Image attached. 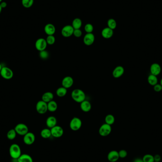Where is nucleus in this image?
<instances>
[{"label":"nucleus","mask_w":162,"mask_h":162,"mask_svg":"<svg viewBox=\"0 0 162 162\" xmlns=\"http://www.w3.org/2000/svg\"><path fill=\"white\" fill-rule=\"evenodd\" d=\"M70 127L73 131H76L79 130L82 126V121L80 119L77 117H74L71 119L70 122Z\"/></svg>","instance_id":"7ed1b4c3"},{"label":"nucleus","mask_w":162,"mask_h":162,"mask_svg":"<svg viewBox=\"0 0 162 162\" xmlns=\"http://www.w3.org/2000/svg\"><path fill=\"white\" fill-rule=\"evenodd\" d=\"M2 9L3 8H1V6L0 5V14H1V11H2Z\"/></svg>","instance_id":"37998d69"},{"label":"nucleus","mask_w":162,"mask_h":162,"mask_svg":"<svg viewBox=\"0 0 162 162\" xmlns=\"http://www.w3.org/2000/svg\"><path fill=\"white\" fill-rule=\"evenodd\" d=\"M115 121V117L112 114H108L105 118V123L107 124L108 125H111V126L114 123Z\"/></svg>","instance_id":"cd10ccee"},{"label":"nucleus","mask_w":162,"mask_h":162,"mask_svg":"<svg viewBox=\"0 0 162 162\" xmlns=\"http://www.w3.org/2000/svg\"><path fill=\"white\" fill-rule=\"evenodd\" d=\"M124 72L125 70L123 67L119 65L114 68L112 72V75L115 78H119L123 75Z\"/></svg>","instance_id":"2eb2a0df"},{"label":"nucleus","mask_w":162,"mask_h":162,"mask_svg":"<svg viewBox=\"0 0 162 162\" xmlns=\"http://www.w3.org/2000/svg\"><path fill=\"white\" fill-rule=\"evenodd\" d=\"M153 87H154V91L157 93L160 92L162 90V86L160 84L157 83L155 85H154Z\"/></svg>","instance_id":"4c0bfd02"},{"label":"nucleus","mask_w":162,"mask_h":162,"mask_svg":"<svg viewBox=\"0 0 162 162\" xmlns=\"http://www.w3.org/2000/svg\"><path fill=\"white\" fill-rule=\"evenodd\" d=\"M95 41V36L94 34L91 33H87L83 37V43L86 46H91L93 45Z\"/></svg>","instance_id":"f8f14e48"},{"label":"nucleus","mask_w":162,"mask_h":162,"mask_svg":"<svg viewBox=\"0 0 162 162\" xmlns=\"http://www.w3.org/2000/svg\"><path fill=\"white\" fill-rule=\"evenodd\" d=\"M40 135L43 139H49L52 136L51 130L49 129H43L40 132Z\"/></svg>","instance_id":"a878e982"},{"label":"nucleus","mask_w":162,"mask_h":162,"mask_svg":"<svg viewBox=\"0 0 162 162\" xmlns=\"http://www.w3.org/2000/svg\"><path fill=\"white\" fill-rule=\"evenodd\" d=\"M113 35V30L109 27L105 28L102 30L101 36L106 39H110Z\"/></svg>","instance_id":"f3484780"},{"label":"nucleus","mask_w":162,"mask_h":162,"mask_svg":"<svg viewBox=\"0 0 162 162\" xmlns=\"http://www.w3.org/2000/svg\"><path fill=\"white\" fill-rule=\"evenodd\" d=\"M134 162H144V161H143L142 159H141V158H137V159L135 160Z\"/></svg>","instance_id":"a19ab883"},{"label":"nucleus","mask_w":162,"mask_h":162,"mask_svg":"<svg viewBox=\"0 0 162 162\" xmlns=\"http://www.w3.org/2000/svg\"><path fill=\"white\" fill-rule=\"evenodd\" d=\"M36 137L32 132H28L23 136V142L27 145H31L35 142Z\"/></svg>","instance_id":"9d476101"},{"label":"nucleus","mask_w":162,"mask_h":162,"mask_svg":"<svg viewBox=\"0 0 162 162\" xmlns=\"http://www.w3.org/2000/svg\"><path fill=\"white\" fill-rule=\"evenodd\" d=\"M72 26L74 29H80L82 26V21L79 18H75L72 22Z\"/></svg>","instance_id":"393cba45"},{"label":"nucleus","mask_w":162,"mask_h":162,"mask_svg":"<svg viewBox=\"0 0 162 162\" xmlns=\"http://www.w3.org/2000/svg\"><path fill=\"white\" fill-rule=\"evenodd\" d=\"M0 75L3 79L10 80L13 76V72L11 68L8 67H3L0 72Z\"/></svg>","instance_id":"20e7f679"},{"label":"nucleus","mask_w":162,"mask_h":162,"mask_svg":"<svg viewBox=\"0 0 162 162\" xmlns=\"http://www.w3.org/2000/svg\"><path fill=\"white\" fill-rule=\"evenodd\" d=\"M67 93V90L64 87H60L57 89L56 94L57 96L59 97H63L66 95Z\"/></svg>","instance_id":"bb28decb"},{"label":"nucleus","mask_w":162,"mask_h":162,"mask_svg":"<svg viewBox=\"0 0 162 162\" xmlns=\"http://www.w3.org/2000/svg\"><path fill=\"white\" fill-rule=\"evenodd\" d=\"M144 162H154V156L150 154H147L142 158Z\"/></svg>","instance_id":"2f4dec72"},{"label":"nucleus","mask_w":162,"mask_h":162,"mask_svg":"<svg viewBox=\"0 0 162 162\" xmlns=\"http://www.w3.org/2000/svg\"><path fill=\"white\" fill-rule=\"evenodd\" d=\"M81 109L83 111V112H88L91 111V103L90 101L85 100L81 103L80 104Z\"/></svg>","instance_id":"6ab92c4d"},{"label":"nucleus","mask_w":162,"mask_h":162,"mask_svg":"<svg viewBox=\"0 0 162 162\" xmlns=\"http://www.w3.org/2000/svg\"><path fill=\"white\" fill-rule=\"evenodd\" d=\"M58 108V105L57 104V102L55 101H52L47 103V109L48 111L50 112H55L57 111Z\"/></svg>","instance_id":"b1692460"},{"label":"nucleus","mask_w":162,"mask_h":162,"mask_svg":"<svg viewBox=\"0 0 162 162\" xmlns=\"http://www.w3.org/2000/svg\"><path fill=\"white\" fill-rule=\"evenodd\" d=\"M154 158L155 162H159L161 160V156L159 155H155V156H154Z\"/></svg>","instance_id":"58836bf2"},{"label":"nucleus","mask_w":162,"mask_h":162,"mask_svg":"<svg viewBox=\"0 0 162 162\" xmlns=\"http://www.w3.org/2000/svg\"><path fill=\"white\" fill-rule=\"evenodd\" d=\"M9 154L11 158L18 159L22 154L19 145L17 144H12L9 148Z\"/></svg>","instance_id":"f03ea898"},{"label":"nucleus","mask_w":162,"mask_h":162,"mask_svg":"<svg viewBox=\"0 0 162 162\" xmlns=\"http://www.w3.org/2000/svg\"></svg>","instance_id":"49530a36"},{"label":"nucleus","mask_w":162,"mask_h":162,"mask_svg":"<svg viewBox=\"0 0 162 162\" xmlns=\"http://www.w3.org/2000/svg\"><path fill=\"white\" fill-rule=\"evenodd\" d=\"M71 97L74 101L81 103L85 100L86 95L83 90L80 89H75L72 91Z\"/></svg>","instance_id":"f257e3e1"},{"label":"nucleus","mask_w":162,"mask_h":162,"mask_svg":"<svg viewBox=\"0 0 162 162\" xmlns=\"http://www.w3.org/2000/svg\"><path fill=\"white\" fill-rule=\"evenodd\" d=\"M47 42L45 39L43 38H39L36 40L35 42V47L37 50L39 51H42L43 50H46L47 47Z\"/></svg>","instance_id":"6e6552de"},{"label":"nucleus","mask_w":162,"mask_h":162,"mask_svg":"<svg viewBox=\"0 0 162 162\" xmlns=\"http://www.w3.org/2000/svg\"><path fill=\"white\" fill-rule=\"evenodd\" d=\"M39 56H40V58L43 59H47L49 58V52L47 51H46V50L40 51V53H39Z\"/></svg>","instance_id":"f704fd0d"},{"label":"nucleus","mask_w":162,"mask_h":162,"mask_svg":"<svg viewBox=\"0 0 162 162\" xmlns=\"http://www.w3.org/2000/svg\"><path fill=\"white\" fill-rule=\"evenodd\" d=\"M51 135L53 137L59 138L63 136L64 134V129L62 127L59 126H55L51 129Z\"/></svg>","instance_id":"1a4fd4ad"},{"label":"nucleus","mask_w":162,"mask_h":162,"mask_svg":"<svg viewBox=\"0 0 162 162\" xmlns=\"http://www.w3.org/2000/svg\"><path fill=\"white\" fill-rule=\"evenodd\" d=\"M0 5L3 9L5 8L7 6V3H6L5 1H1V3H0Z\"/></svg>","instance_id":"ea45409f"},{"label":"nucleus","mask_w":162,"mask_h":162,"mask_svg":"<svg viewBox=\"0 0 162 162\" xmlns=\"http://www.w3.org/2000/svg\"><path fill=\"white\" fill-rule=\"evenodd\" d=\"M112 128L111 125L107 124H103L100 127L99 133L102 137H106L109 135L111 132Z\"/></svg>","instance_id":"0eeeda50"},{"label":"nucleus","mask_w":162,"mask_h":162,"mask_svg":"<svg viewBox=\"0 0 162 162\" xmlns=\"http://www.w3.org/2000/svg\"><path fill=\"white\" fill-rule=\"evenodd\" d=\"M3 66L1 65V64H0V72L1 71V69L3 68Z\"/></svg>","instance_id":"79ce46f5"},{"label":"nucleus","mask_w":162,"mask_h":162,"mask_svg":"<svg viewBox=\"0 0 162 162\" xmlns=\"http://www.w3.org/2000/svg\"><path fill=\"white\" fill-rule=\"evenodd\" d=\"M73 84V79L70 76H65L63 79L62 85L63 87L68 89L71 87Z\"/></svg>","instance_id":"4468645a"},{"label":"nucleus","mask_w":162,"mask_h":162,"mask_svg":"<svg viewBox=\"0 0 162 162\" xmlns=\"http://www.w3.org/2000/svg\"><path fill=\"white\" fill-rule=\"evenodd\" d=\"M147 82L150 85L154 86L158 83V78L157 76L150 74L147 77Z\"/></svg>","instance_id":"5701e85b"},{"label":"nucleus","mask_w":162,"mask_h":162,"mask_svg":"<svg viewBox=\"0 0 162 162\" xmlns=\"http://www.w3.org/2000/svg\"><path fill=\"white\" fill-rule=\"evenodd\" d=\"M2 1H3V0H0V3H1Z\"/></svg>","instance_id":"a18cd8bd"},{"label":"nucleus","mask_w":162,"mask_h":162,"mask_svg":"<svg viewBox=\"0 0 162 162\" xmlns=\"http://www.w3.org/2000/svg\"><path fill=\"white\" fill-rule=\"evenodd\" d=\"M160 84L162 86V79H161V81H160Z\"/></svg>","instance_id":"c03bdc74"},{"label":"nucleus","mask_w":162,"mask_h":162,"mask_svg":"<svg viewBox=\"0 0 162 162\" xmlns=\"http://www.w3.org/2000/svg\"><path fill=\"white\" fill-rule=\"evenodd\" d=\"M46 41L47 44L49 45H52L55 43V38L54 35H49L47 36V39H46Z\"/></svg>","instance_id":"473e14b6"},{"label":"nucleus","mask_w":162,"mask_h":162,"mask_svg":"<svg viewBox=\"0 0 162 162\" xmlns=\"http://www.w3.org/2000/svg\"><path fill=\"white\" fill-rule=\"evenodd\" d=\"M107 158L108 160L110 162H117L119 158V152L116 150L110 151L108 154Z\"/></svg>","instance_id":"dca6fc26"},{"label":"nucleus","mask_w":162,"mask_h":162,"mask_svg":"<svg viewBox=\"0 0 162 162\" xmlns=\"http://www.w3.org/2000/svg\"><path fill=\"white\" fill-rule=\"evenodd\" d=\"M74 29L72 25H66L64 26L61 31V34L65 37H69L73 35Z\"/></svg>","instance_id":"9b49d317"},{"label":"nucleus","mask_w":162,"mask_h":162,"mask_svg":"<svg viewBox=\"0 0 162 162\" xmlns=\"http://www.w3.org/2000/svg\"><path fill=\"white\" fill-rule=\"evenodd\" d=\"M17 133L14 129H11L7 132V139L10 140H13L15 139L17 136Z\"/></svg>","instance_id":"c85d7f7f"},{"label":"nucleus","mask_w":162,"mask_h":162,"mask_svg":"<svg viewBox=\"0 0 162 162\" xmlns=\"http://www.w3.org/2000/svg\"><path fill=\"white\" fill-rule=\"evenodd\" d=\"M44 31L46 34H47L48 36L54 35L55 32V26L52 24H47L45 26Z\"/></svg>","instance_id":"a211bd4d"},{"label":"nucleus","mask_w":162,"mask_h":162,"mask_svg":"<svg viewBox=\"0 0 162 162\" xmlns=\"http://www.w3.org/2000/svg\"><path fill=\"white\" fill-rule=\"evenodd\" d=\"M93 26L91 24H86L85 27V30L87 33H91L93 31Z\"/></svg>","instance_id":"72a5a7b5"},{"label":"nucleus","mask_w":162,"mask_h":162,"mask_svg":"<svg viewBox=\"0 0 162 162\" xmlns=\"http://www.w3.org/2000/svg\"><path fill=\"white\" fill-rule=\"evenodd\" d=\"M57 120L55 117L54 116H50L47 118L46 120V125L47 127L52 129L57 125Z\"/></svg>","instance_id":"aec40b11"},{"label":"nucleus","mask_w":162,"mask_h":162,"mask_svg":"<svg viewBox=\"0 0 162 162\" xmlns=\"http://www.w3.org/2000/svg\"><path fill=\"white\" fill-rule=\"evenodd\" d=\"M54 94L53 93L50 91H47L42 96V100L43 101L48 103L53 101L54 99Z\"/></svg>","instance_id":"412c9836"},{"label":"nucleus","mask_w":162,"mask_h":162,"mask_svg":"<svg viewBox=\"0 0 162 162\" xmlns=\"http://www.w3.org/2000/svg\"><path fill=\"white\" fill-rule=\"evenodd\" d=\"M73 35L76 37H80L82 36V31L80 29H74Z\"/></svg>","instance_id":"e433bc0d"},{"label":"nucleus","mask_w":162,"mask_h":162,"mask_svg":"<svg viewBox=\"0 0 162 162\" xmlns=\"http://www.w3.org/2000/svg\"><path fill=\"white\" fill-rule=\"evenodd\" d=\"M17 160L18 162H33L31 155L26 154H21Z\"/></svg>","instance_id":"4be33fe9"},{"label":"nucleus","mask_w":162,"mask_h":162,"mask_svg":"<svg viewBox=\"0 0 162 162\" xmlns=\"http://www.w3.org/2000/svg\"><path fill=\"white\" fill-rule=\"evenodd\" d=\"M150 71L152 75L157 76L159 75L161 72V67L159 64L157 63H154L151 65L150 67Z\"/></svg>","instance_id":"ddd939ff"},{"label":"nucleus","mask_w":162,"mask_h":162,"mask_svg":"<svg viewBox=\"0 0 162 162\" xmlns=\"http://www.w3.org/2000/svg\"><path fill=\"white\" fill-rule=\"evenodd\" d=\"M119 152V158H125L127 155V153L125 150H121Z\"/></svg>","instance_id":"c9c22d12"},{"label":"nucleus","mask_w":162,"mask_h":162,"mask_svg":"<svg viewBox=\"0 0 162 162\" xmlns=\"http://www.w3.org/2000/svg\"><path fill=\"white\" fill-rule=\"evenodd\" d=\"M14 129L17 134L20 136H24L29 132L28 126L23 123H19L15 127Z\"/></svg>","instance_id":"423d86ee"},{"label":"nucleus","mask_w":162,"mask_h":162,"mask_svg":"<svg viewBox=\"0 0 162 162\" xmlns=\"http://www.w3.org/2000/svg\"><path fill=\"white\" fill-rule=\"evenodd\" d=\"M21 3L25 8H29L33 5L34 0H21Z\"/></svg>","instance_id":"c756f323"},{"label":"nucleus","mask_w":162,"mask_h":162,"mask_svg":"<svg viewBox=\"0 0 162 162\" xmlns=\"http://www.w3.org/2000/svg\"><path fill=\"white\" fill-rule=\"evenodd\" d=\"M107 25L108 27L113 30L116 28L117 22L113 19H109L107 21Z\"/></svg>","instance_id":"7c9ffc66"},{"label":"nucleus","mask_w":162,"mask_h":162,"mask_svg":"<svg viewBox=\"0 0 162 162\" xmlns=\"http://www.w3.org/2000/svg\"><path fill=\"white\" fill-rule=\"evenodd\" d=\"M36 111L40 114H44L46 113L48 111L47 103L42 100L38 101L36 106Z\"/></svg>","instance_id":"39448f33"}]
</instances>
